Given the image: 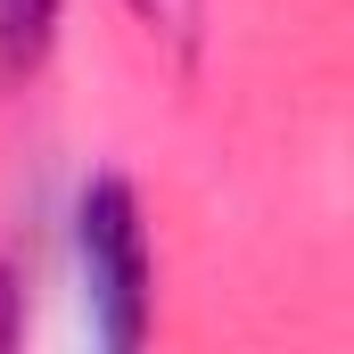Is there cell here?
Wrapping results in <instances>:
<instances>
[{
  "label": "cell",
  "mask_w": 354,
  "mask_h": 354,
  "mask_svg": "<svg viewBox=\"0 0 354 354\" xmlns=\"http://www.w3.org/2000/svg\"><path fill=\"white\" fill-rule=\"evenodd\" d=\"M25 338V264L8 256L0 264V346H17Z\"/></svg>",
  "instance_id": "277c9868"
},
{
  "label": "cell",
  "mask_w": 354,
  "mask_h": 354,
  "mask_svg": "<svg viewBox=\"0 0 354 354\" xmlns=\"http://www.w3.org/2000/svg\"><path fill=\"white\" fill-rule=\"evenodd\" d=\"M149 33H174V41H189L198 33V0H124Z\"/></svg>",
  "instance_id": "3957f363"
},
{
  "label": "cell",
  "mask_w": 354,
  "mask_h": 354,
  "mask_svg": "<svg viewBox=\"0 0 354 354\" xmlns=\"http://www.w3.org/2000/svg\"><path fill=\"white\" fill-rule=\"evenodd\" d=\"M75 280H83V322L107 354H132L157 322V248L140 189L124 174H91L75 198Z\"/></svg>",
  "instance_id": "6da1fadb"
},
{
  "label": "cell",
  "mask_w": 354,
  "mask_h": 354,
  "mask_svg": "<svg viewBox=\"0 0 354 354\" xmlns=\"http://www.w3.org/2000/svg\"><path fill=\"white\" fill-rule=\"evenodd\" d=\"M66 0H0V91H25L58 50Z\"/></svg>",
  "instance_id": "7a4b0ae2"
}]
</instances>
